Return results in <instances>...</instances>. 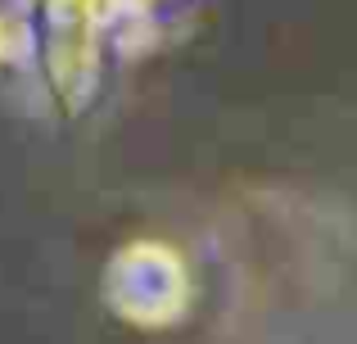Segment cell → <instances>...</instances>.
<instances>
[]
</instances>
